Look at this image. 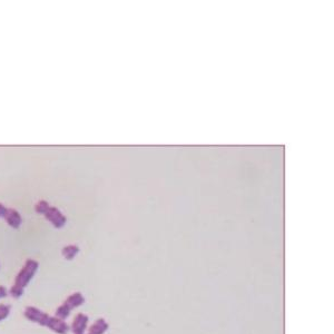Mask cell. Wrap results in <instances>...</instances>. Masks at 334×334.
Listing matches in <instances>:
<instances>
[{
	"mask_svg": "<svg viewBox=\"0 0 334 334\" xmlns=\"http://www.w3.org/2000/svg\"><path fill=\"white\" fill-rule=\"evenodd\" d=\"M39 264L38 262L35 260H27L25 265H23L20 272L18 273L16 279H15V285L20 286V288L25 289L26 286L30 283V281L34 279V276L36 275L37 271H38Z\"/></svg>",
	"mask_w": 334,
	"mask_h": 334,
	"instance_id": "obj_2",
	"label": "cell"
},
{
	"mask_svg": "<svg viewBox=\"0 0 334 334\" xmlns=\"http://www.w3.org/2000/svg\"><path fill=\"white\" fill-rule=\"evenodd\" d=\"M23 292H25V290L20 288V286H17L15 284H13L10 288V290H9V293H10L12 298H15V299H20L21 296L23 295Z\"/></svg>",
	"mask_w": 334,
	"mask_h": 334,
	"instance_id": "obj_11",
	"label": "cell"
},
{
	"mask_svg": "<svg viewBox=\"0 0 334 334\" xmlns=\"http://www.w3.org/2000/svg\"><path fill=\"white\" fill-rule=\"evenodd\" d=\"M107 328H108L107 323L104 320L101 319L93 324L91 329H89L88 334H103L107 330Z\"/></svg>",
	"mask_w": 334,
	"mask_h": 334,
	"instance_id": "obj_8",
	"label": "cell"
},
{
	"mask_svg": "<svg viewBox=\"0 0 334 334\" xmlns=\"http://www.w3.org/2000/svg\"><path fill=\"white\" fill-rule=\"evenodd\" d=\"M70 312H72V309H70L67 304L64 303L62 305H59L58 309L56 310L55 317L60 319V320H66L69 317Z\"/></svg>",
	"mask_w": 334,
	"mask_h": 334,
	"instance_id": "obj_10",
	"label": "cell"
},
{
	"mask_svg": "<svg viewBox=\"0 0 334 334\" xmlns=\"http://www.w3.org/2000/svg\"><path fill=\"white\" fill-rule=\"evenodd\" d=\"M10 314V307L7 304H0V322L6 320Z\"/></svg>",
	"mask_w": 334,
	"mask_h": 334,
	"instance_id": "obj_12",
	"label": "cell"
},
{
	"mask_svg": "<svg viewBox=\"0 0 334 334\" xmlns=\"http://www.w3.org/2000/svg\"><path fill=\"white\" fill-rule=\"evenodd\" d=\"M87 322H88V318L86 317V315L83 313H79L76 315V318L74 319L70 330L73 331L74 334H84L85 330H86V328H87Z\"/></svg>",
	"mask_w": 334,
	"mask_h": 334,
	"instance_id": "obj_5",
	"label": "cell"
},
{
	"mask_svg": "<svg viewBox=\"0 0 334 334\" xmlns=\"http://www.w3.org/2000/svg\"><path fill=\"white\" fill-rule=\"evenodd\" d=\"M7 212V208H4L2 204H0V218H3L4 214Z\"/></svg>",
	"mask_w": 334,
	"mask_h": 334,
	"instance_id": "obj_14",
	"label": "cell"
},
{
	"mask_svg": "<svg viewBox=\"0 0 334 334\" xmlns=\"http://www.w3.org/2000/svg\"><path fill=\"white\" fill-rule=\"evenodd\" d=\"M7 295H8V290L6 289V286L0 285V299L6 298Z\"/></svg>",
	"mask_w": 334,
	"mask_h": 334,
	"instance_id": "obj_13",
	"label": "cell"
},
{
	"mask_svg": "<svg viewBox=\"0 0 334 334\" xmlns=\"http://www.w3.org/2000/svg\"><path fill=\"white\" fill-rule=\"evenodd\" d=\"M3 219L6 220V222L8 223L9 226H11L12 228H18L22 222L20 214L13 209H7V212L6 214H4Z\"/></svg>",
	"mask_w": 334,
	"mask_h": 334,
	"instance_id": "obj_6",
	"label": "cell"
},
{
	"mask_svg": "<svg viewBox=\"0 0 334 334\" xmlns=\"http://www.w3.org/2000/svg\"><path fill=\"white\" fill-rule=\"evenodd\" d=\"M36 212L45 215V218L54 225L56 228H62L66 224V218L57 208H51L46 201H40L35 206Z\"/></svg>",
	"mask_w": 334,
	"mask_h": 334,
	"instance_id": "obj_1",
	"label": "cell"
},
{
	"mask_svg": "<svg viewBox=\"0 0 334 334\" xmlns=\"http://www.w3.org/2000/svg\"><path fill=\"white\" fill-rule=\"evenodd\" d=\"M84 302H85V299L81 293H74L72 295H69L67 300L65 301V303L67 304L72 310L81 307V305L84 304Z\"/></svg>",
	"mask_w": 334,
	"mask_h": 334,
	"instance_id": "obj_7",
	"label": "cell"
},
{
	"mask_svg": "<svg viewBox=\"0 0 334 334\" xmlns=\"http://www.w3.org/2000/svg\"><path fill=\"white\" fill-rule=\"evenodd\" d=\"M45 327L57 334H67L70 330L69 326L64 321V320H60L56 317H49L48 321L45 324Z\"/></svg>",
	"mask_w": 334,
	"mask_h": 334,
	"instance_id": "obj_4",
	"label": "cell"
},
{
	"mask_svg": "<svg viewBox=\"0 0 334 334\" xmlns=\"http://www.w3.org/2000/svg\"><path fill=\"white\" fill-rule=\"evenodd\" d=\"M78 252H79V248H78V246H76V245H68V246L64 247L63 250H62L63 256H64L67 261L73 260V258L77 255Z\"/></svg>",
	"mask_w": 334,
	"mask_h": 334,
	"instance_id": "obj_9",
	"label": "cell"
},
{
	"mask_svg": "<svg viewBox=\"0 0 334 334\" xmlns=\"http://www.w3.org/2000/svg\"><path fill=\"white\" fill-rule=\"evenodd\" d=\"M23 315L27 320L34 322V323H38L39 326L45 327L46 322L48 321V319L50 315L48 313H45L40 311L39 309H37L35 307H27L23 311Z\"/></svg>",
	"mask_w": 334,
	"mask_h": 334,
	"instance_id": "obj_3",
	"label": "cell"
}]
</instances>
